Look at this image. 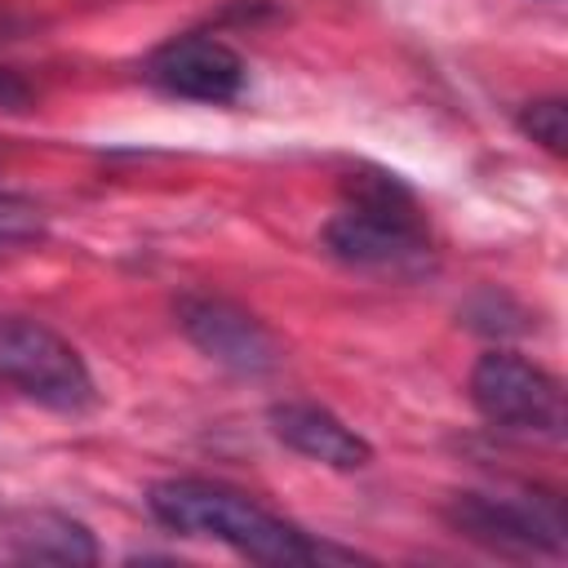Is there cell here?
Instances as JSON below:
<instances>
[{"label":"cell","mask_w":568,"mask_h":568,"mask_svg":"<svg viewBox=\"0 0 568 568\" xmlns=\"http://www.w3.org/2000/svg\"><path fill=\"white\" fill-rule=\"evenodd\" d=\"M271 422V435L280 444H288L293 453L320 462V466H333V470H359L373 462V444L346 426L333 408L324 404H311V399H284V404H271L266 413Z\"/></svg>","instance_id":"8"},{"label":"cell","mask_w":568,"mask_h":568,"mask_svg":"<svg viewBox=\"0 0 568 568\" xmlns=\"http://www.w3.org/2000/svg\"><path fill=\"white\" fill-rule=\"evenodd\" d=\"M178 328L186 333V342L200 355H209L213 364H222L226 373H240V377H266L280 368V355H284L275 333L253 311H244L240 302L217 297V293L178 297Z\"/></svg>","instance_id":"6"},{"label":"cell","mask_w":568,"mask_h":568,"mask_svg":"<svg viewBox=\"0 0 568 568\" xmlns=\"http://www.w3.org/2000/svg\"><path fill=\"white\" fill-rule=\"evenodd\" d=\"M44 231L40 222V209L18 200V195H0V248H13V244H27Z\"/></svg>","instance_id":"11"},{"label":"cell","mask_w":568,"mask_h":568,"mask_svg":"<svg viewBox=\"0 0 568 568\" xmlns=\"http://www.w3.org/2000/svg\"><path fill=\"white\" fill-rule=\"evenodd\" d=\"M0 377L53 413H80L98 395L80 351L49 324L22 315L0 320Z\"/></svg>","instance_id":"3"},{"label":"cell","mask_w":568,"mask_h":568,"mask_svg":"<svg viewBox=\"0 0 568 568\" xmlns=\"http://www.w3.org/2000/svg\"><path fill=\"white\" fill-rule=\"evenodd\" d=\"M444 519L501 555H564L568 524L559 497L550 493H457L444 506Z\"/></svg>","instance_id":"4"},{"label":"cell","mask_w":568,"mask_h":568,"mask_svg":"<svg viewBox=\"0 0 568 568\" xmlns=\"http://www.w3.org/2000/svg\"><path fill=\"white\" fill-rule=\"evenodd\" d=\"M146 80L186 102H235L248 84L244 58L217 36H173L146 58Z\"/></svg>","instance_id":"7"},{"label":"cell","mask_w":568,"mask_h":568,"mask_svg":"<svg viewBox=\"0 0 568 568\" xmlns=\"http://www.w3.org/2000/svg\"><path fill=\"white\" fill-rule=\"evenodd\" d=\"M4 31H9V27H4V18H0V40H4Z\"/></svg>","instance_id":"12"},{"label":"cell","mask_w":568,"mask_h":568,"mask_svg":"<svg viewBox=\"0 0 568 568\" xmlns=\"http://www.w3.org/2000/svg\"><path fill=\"white\" fill-rule=\"evenodd\" d=\"M470 399L484 413V422L519 435L559 439L564 435V386L541 364L515 355V351H488L479 355L470 373Z\"/></svg>","instance_id":"5"},{"label":"cell","mask_w":568,"mask_h":568,"mask_svg":"<svg viewBox=\"0 0 568 568\" xmlns=\"http://www.w3.org/2000/svg\"><path fill=\"white\" fill-rule=\"evenodd\" d=\"M346 204L324 226V248L359 271L413 275L430 262V235L417 213L413 191L386 169H355L346 182Z\"/></svg>","instance_id":"2"},{"label":"cell","mask_w":568,"mask_h":568,"mask_svg":"<svg viewBox=\"0 0 568 568\" xmlns=\"http://www.w3.org/2000/svg\"><path fill=\"white\" fill-rule=\"evenodd\" d=\"M151 515L186 537H209L231 546L244 559L257 564H324V559H351V550H328L297 524L271 515L253 497L209 484V479H164L146 493Z\"/></svg>","instance_id":"1"},{"label":"cell","mask_w":568,"mask_h":568,"mask_svg":"<svg viewBox=\"0 0 568 568\" xmlns=\"http://www.w3.org/2000/svg\"><path fill=\"white\" fill-rule=\"evenodd\" d=\"M519 129L546 146L550 155H564V142H568V111H564V98H537L519 111Z\"/></svg>","instance_id":"10"},{"label":"cell","mask_w":568,"mask_h":568,"mask_svg":"<svg viewBox=\"0 0 568 568\" xmlns=\"http://www.w3.org/2000/svg\"><path fill=\"white\" fill-rule=\"evenodd\" d=\"M4 546L18 559H36V564H93L98 559V541L93 532L58 510H22L9 519L4 528Z\"/></svg>","instance_id":"9"}]
</instances>
